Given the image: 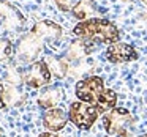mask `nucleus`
I'll return each instance as SVG.
<instances>
[{
  "mask_svg": "<svg viewBox=\"0 0 147 137\" xmlns=\"http://www.w3.org/2000/svg\"><path fill=\"white\" fill-rule=\"evenodd\" d=\"M73 33L81 39H87L95 44L100 43H117L120 38L119 29L108 19H100V17H90L87 21H81L73 29Z\"/></svg>",
  "mask_w": 147,
  "mask_h": 137,
  "instance_id": "nucleus-1",
  "label": "nucleus"
},
{
  "mask_svg": "<svg viewBox=\"0 0 147 137\" xmlns=\"http://www.w3.org/2000/svg\"><path fill=\"white\" fill-rule=\"evenodd\" d=\"M45 43H46V38L36 29L32 27V30L29 33H26L16 44L18 60L24 61V63H29V61L35 60L38 57V54L43 51Z\"/></svg>",
  "mask_w": 147,
  "mask_h": 137,
  "instance_id": "nucleus-2",
  "label": "nucleus"
},
{
  "mask_svg": "<svg viewBox=\"0 0 147 137\" xmlns=\"http://www.w3.org/2000/svg\"><path fill=\"white\" fill-rule=\"evenodd\" d=\"M131 123H133V117L123 107H114L112 110L103 115V126H105L106 132L111 136L130 137L128 126Z\"/></svg>",
  "mask_w": 147,
  "mask_h": 137,
  "instance_id": "nucleus-3",
  "label": "nucleus"
},
{
  "mask_svg": "<svg viewBox=\"0 0 147 137\" xmlns=\"http://www.w3.org/2000/svg\"><path fill=\"white\" fill-rule=\"evenodd\" d=\"M100 112L96 106L89 104L84 101H74L71 102L68 109V120L79 129H90L95 124Z\"/></svg>",
  "mask_w": 147,
  "mask_h": 137,
  "instance_id": "nucleus-4",
  "label": "nucleus"
},
{
  "mask_svg": "<svg viewBox=\"0 0 147 137\" xmlns=\"http://www.w3.org/2000/svg\"><path fill=\"white\" fill-rule=\"evenodd\" d=\"M105 80L98 76H90V77H86V79H81L79 82L76 84V96L79 101H84V102H89V104H93L96 106L100 96L103 95L105 92Z\"/></svg>",
  "mask_w": 147,
  "mask_h": 137,
  "instance_id": "nucleus-5",
  "label": "nucleus"
},
{
  "mask_svg": "<svg viewBox=\"0 0 147 137\" xmlns=\"http://www.w3.org/2000/svg\"><path fill=\"white\" fill-rule=\"evenodd\" d=\"M51 70L46 65L45 60H40L32 63L27 70L22 71V79L24 84L29 85L30 88H41L51 82Z\"/></svg>",
  "mask_w": 147,
  "mask_h": 137,
  "instance_id": "nucleus-6",
  "label": "nucleus"
},
{
  "mask_svg": "<svg viewBox=\"0 0 147 137\" xmlns=\"http://www.w3.org/2000/svg\"><path fill=\"white\" fill-rule=\"evenodd\" d=\"M0 22L7 32H16L22 29L24 19L22 13L8 0H0Z\"/></svg>",
  "mask_w": 147,
  "mask_h": 137,
  "instance_id": "nucleus-7",
  "label": "nucleus"
},
{
  "mask_svg": "<svg viewBox=\"0 0 147 137\" xmlns=\"http://www.w3.org/2000/svg\"><path fill=\"white\" fill-rule=\"evenodd\" d=\"M106 58L111 63H127V61L136 60L138 52L131 44L117 41L109 44V47L106 49Z\"/></svg>",
  "mask_w": 147,
  "mask_h": 137,
  "instance_id": "nucleus-8",
  "label": "nucleus"
},
{
  "mask_svg": "<svg viewBox=\"0 0 147 137\" xmlns=\"http://www.w3.org/2000/svg\"><path fill=\"white\" fill-rule=\"evenodd\" d=\"M92 44H95V43L87 41V39H81V38L76 39V41H73L70 44V47L67 49V54H65L63 58L70 65L81 63L84 58H87L90 54H92V51H93Z\"/></svg>",
  "mask_w": 147,
  "mask_h": 137,
  "instance_id": "nucleus-9",
  "label": "nucleus"
},
{
  "mask_svg": "<svg viewBox=\"0 0 147 137\" xmlns=\"http://www.w3.org/2000/svg\"><path fill=\"white\" fill-rule=\"evenodd\" d=\"M68 121H70L68 120V115L59 107L49 109V110H46L45 115H43V126L48 131H51V132L62 131L67 126Z\"/></svg>",
  "mask_w": 147,
  "mask_h": 137,
  "instance_id": "nucleus-10",
  "label": "nucleus"
},
{
  "mask_svg": "<svg viewBox=\"0 0 147 137\" xmlns=\"http://www.w3.org/2000/svg\"><path fill=\"white\" fill-rule=\"evenodd\" d=\"M26 102V96L19 90V87L11 85V84H3L2 88V107L10 109V107H18Z\"/></svg>",
  "mask_w": 147,
  "mask_h": 137,
  "instance_id": "nucleus-11",
  "label": "nucleus"
},
{
  "mask_svg": "<svg viewBox=\"0 0 147 137\" xmlns=\"http://www.w3.org/2000/svg\"><path fill=\"white\" fill-rule=\"evenodd\" d=\"M62 99V92L60 88H55V87H51V88H46L45 92L40 95L38 98V106L45 110H49V109L57 107V104Z\"/></svg>",
  "mask_w": 147,
  "mask_h": 137,
  "instance_id": "nucleus-12",
  "label": "nucleus"
},
{
  "mask_svg": "<svg viewBox=\"0 0 147 137\" xmlns=\"http://www.w3.org/2000/svg\"><path fill=\"white\" fill-rule=\"evenodd\" d=\"M45 61L49 66V70H51V74H54L59 79L68 76V73H70V63L65 58H57V57L49 55V57H45Z\"/></svg>",
  "mask_w": 147,
  "mask_h": 137,
  "instance_id": "nucleus-13",
  "label": "nucleus"
},
{
  "mask_svg": "<svg viewBox=\"0 0 147 137\" xmlns=\"http://www.w3.org/2000/svg\"><path fill=\"white\" fill-rule=\"evenodd\" d=\"M117 104V93L114 90H105L103 95L100 96L98 102H96V109H98L100 114H106V112L112 110Z\"/></svg>",
  "mask_w": 147,
  "mask_h": 137,
  "instance_id": "nucleus-14",
  "label": "nucleus"
},
{
  "mask_svg": "<svg viewBox=\"0 0 147 137\" xmlns=\"http://www.w3.org/2000/svg\"><path fill=\"white\" fill-rule=\"evenodd\" d=\"M73 16L79 21H87L92 17V14L95 13V8L92 7V2L90 0H78L74 3L73 10H71Z\"/></svg>",
  "mask_w": 147,
  "mask_h": 137,
  "instance_id": "nucleus-15",
  "label": "nucleus"
},
{
  "mask_svg": "<svg viewBox=\"0 0 147 137\" xmlns=\"http://www.w3.org/2000/svg\"><path fill=\"white\" fill-rule=\"evenodd\" d=\"M24 82L22 79V71L16 70V68H8L5 71V84H11V85L19 87Z\"/></svg>",
  "mask_w": 147,
  "mask_h": 137,
  "instance_id": "nucleus-16",
  "label": "nucleus"
},
{
  "mask_svg": "<svg viewBox=\"0 0 147 137\" xmlns=\"http://www.w3.org/2000/svg\"><path fill=\"white\" fill-rule=\"evenodd\" d=\"M11 51H13V44L10 39L0 38V61H5L7 58H10Z\"/></svg>",
  "mask_w": 147,
  "mask_h": 137,
  "instance_id": "nucleus-17",
  "label": "nucleus"
},
{
  "mask_svg": "<svg viewBox=\"0 0 147 137\" xmlns=\"http://www.w3.org/2000/svg\"><path fill=\"white\" fill-rule=\"evenodd\" d=\"M54 2L59 7V10H62V11H71L74 3H76V0H54Z\"/></svg>",
  "mask_w": 147,
  "mask_h": 137,
  "instance_id": "nucleus-18",
  "label": "nucleus"
},
{
  "mask_svg": "<svg viewBox=\"0 0 147 137\" xmlns=\"http://www.w3.org/2000/svg\"><path fill=\"white\" fill-rule=\"evenodd\" d=\"M38 137H59V136L54 134V132H51V131H48V132H41Z\"/></svg>",
  "mask_w": 147,
  "mask_h": 137,
  "instance_id": "nucleus-19",
  "label": "nucleus"
},
{
  "mask_svg": "<svg viewBox=\"0 0 147 137\" xmlns=\"http://www.w3.org/2000/svg\"><path fill=\"white\" fill-rule=\"evenodd\" d=\"M2 88H3V82H0V107H2Z\"/></svg>",
  "mask_w": 147,
  "mask_h": 137,
  "instance_id": "nucleus-20",
  "label": "nucleus"
},
{
  "mask_svg": "<svg viewBox=\"0 0 147 137\" xmlns=\"http://www.w3.org/2000/svg\"><path fill=\"white\" fill-rule=\"evenodd\" d=\"M138 137H147V134H141V136H138Z\"/></svg>",
  "mask_w": 147,
  "mask_h": 137,
  "instance_id": "nucleus-21",
  "label": "nucleus"
},
{
  "mask_svg": "<svg viewBox=\"0 0 147 137\" xmlns=\"http://www.w3.org/2000/svg\"><path fill=\"white\" fill-rule=\"evenodd\" d=\"M142 3H144V5H146V7H147V0H142Z\"/></svg>",
  "mask_w": 147,
  "mask_h": 137,
  "instance_id": "nucleus-22",
  "label": "nucleus"
},
{
  "mask_svg": "<svg viewBox=\"0 0 147 137\" xmlns=\"http://www.w3.org/2000/svg\"><path fill=\"white\" fill-rule=\"evenodd\" d=\"M122 2H130V0H122Z\"/></svg>",
  "mask_w": 147,
  "mask_h": 137,
  "instance_id": "nucleus-23",
  "label": "nucleus"
},
{
  "mask_svg": "<svg viewBox=\"0 0 147 137\" xmlns=\"http://www.w3.org/2000/svg\"><path fill=\"white\" fill-rule=\"evenodd\" d=\"M0 137H2V134H0Z\"/></svg>",
  "mask_w": 147,
  "mask_h": 137,
  "instance_id": "nucleus-24",
  "label": "nucleus"
},
{
  "mask_svg": "<svg viewBox=\"0 0 147 137\" xmlns=\"http://www.w3.org/2000/svg\"><path fill=\"white\" fill-rule=\"evenodd\" d=\"M90 2H93V0H90Z\"/></svg>",
  "mask_w": 147,
  "mask_h": 137,
  "instance_id": "nucleus-25",
  "label": "nucleus"
}]
</instances>
